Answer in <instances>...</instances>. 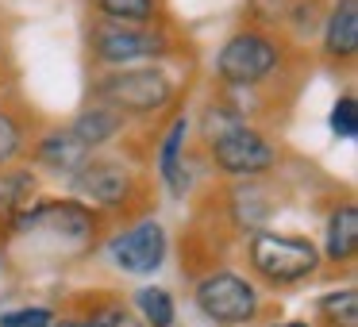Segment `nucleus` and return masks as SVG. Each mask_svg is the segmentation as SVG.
Here are the masks:
<instances>
[{
  "label": "nucleus",
  "instance_id": "1",
  "mask_svg": "<svg viewBox=\"0 0 358 327\" xmlns=\"http://www.w3.org/2000/svg\"><path fill=\"white\" fill-rule=\"evenodd\" d=\"M93 101L116 108L120 116H155L178 101V81L166 66H139V70H108L96 78Z\"/></svg>",
  "mask_w": 358,
  "mask_h": 327
},
{
  "label": "nucleus",
  "instance_id": "2",
  "mask_svg": "<svg viewBox=\"0 0 358 327\" xmlns=\"http://www.w3.org/2000/svg\"><path fill=\"white\" fill-rule=\"evenodd\" d=\"M285 66V43L273 39L270 31H235L216 54V78L224 89H258L273 81Z\"/></svg>",
  "mask_w": 358,
  "mask_h": 327
},
{
  "label": "nucleus",
  "instance_id": "3",
  "mask_svg": "<svg viewBox=\"0 0 358 327\" xmlns=\"http://www.w3.org/2000/svg\"><path fill=\"white\" fill-rule=\"evenodd\" d=\"M247 262L266 285H296L320 270V247L308 235H281V231H255L247 242Z\"/></svg>",
  "mask_w": 358,
  "mask_h": 327
},
{
  "label": "nucleus",
  "instance_id": "4",
  "mask_svg": "<svg viewBox=\"0 0 358 327\" xmlns=\"http://www.w3.org/2000/svg\"><path fill=\"white\" fill-rule=\"evenodd\" d=\"M89 54H93L96 66L104 70H124L131 62H143V58H170L173 54V39L166 27H127V24H104L96 20L89 27Z\"/></svg>",
  "mask_w": 358,
  "mask_h": 327
},
{
  "label": "nucleus",
  "instance_id": "5",
  "mask_svg": "<svg viewBox=\"0 0 358 327\" xmlns=\"http://www.w3.org/2000/svg\"><path fill=\"white\" fill-rule=\"evenodd\" d=\"M196 308L216 327H239L258 316V293L243 273L235 270H212L196 281Z\"/></svg>",
  "mask_w": 358,
  "mask_h": 327
},
{
  "label": "nucleus",
  "instance_id": "6",
  "mask_svg": "<svg viewBox=\"0 0 358 327\" xmlns=\"http://www.w3.org/2000/svg\"><path fill=\"white\" fill-rule=\"evenodd\" d=\"M208 158L220 173L250 181V177H262V173H270L273 166H278V147H273L262 131H255V127L247 124V127H239V131L224 135V139L208 143Z\"/></svg>",
  "mask_w": 358,
  "mask_h": 327
},
{
  "label": "nucleus",
  "instance_id": "7",
  "mask_svg": "<svg viewBox=\"0 0 358 327\" xmlns=\"http://www.w3.org/2000/svg\"><path fill=\"white\" fill-rule=\"evenodd\" d=\"M73 193H78L81 201H93L96 208H104V212L131 208V201L139 196V177L131 173L127 162L93 158L85 170L73 173Z\"/></svg>",
  "mask_w": 358,
  "mask_h": 327
},
{
  "label": "nucleus",
  "instance_id": "8",
  "mask_svg": "<svg viewBox=\"0 0 358 327\" xmlns=\"http://www.w3.org/2000/svg\"><path fill=\"white\" fill-rule=\"evenodd\" d=\"M166 250H170V242H166V227L158 219H139L135 227L108 239V258L116 262V270L131 273V277L158 273L166 262Z\"/></svg>",
  "mask_w": 358,
  "mask_h": 327
},
{
  "label": "nucleus",
  "instance_id": "9",
  "mask_svg": "<svg viewBox=\"0 0 358 327\" xmlns=\"http://www.w3.org/2000/svg\"><path fill=\"white\" fill-rule=\"evenodd\" d=\"M324 58L335 66L355 62L358 54V0H335L324 16Z\"/></svg>",
  "mask_w": 358,
  "mask_h": 327
},
{
  "label": "nucleus",
  "instance_id": "10",
  "mask_svg": "<svg viewBox=\"0 0 358 327\" xmlns=\"http://www.w3.org/2000/svg\"><path fill=\"white\" fill-rule=\"evenodd\" d=\"M35 162L55 170V173L73 177L78 170H85V166L93 162V150H89L70 127H55V131L39 135V143H35Z\"/></svg>",
  "mask_w": 358,
  "mask_h": 327
},
{
  "label": "nucleus",
  "instance_id": "11",
  "mask_svg": "<svg viewBox=\"0 0 358 327\" xmlns=\"http://www.w3.org/2000/svg\"><path fill=\"white\" fill-rule=\"evenodd\" d=\"M358 254V208L355 201H343L327 216V239L320 258H327L331 266H350Z\"/></svg>",
  "mask_w": 358,
  "mask_h": 327
},
{
  "label": "nucleus",
  "instance_id": "12",
  "mask_svg": "<svg viewBox=\"0 0 358 327\" xmlns=\"http://www.w3.org/2000/svg\"><path fill=\"white\" fill-rule=\"evenodd\" d=\"M39 201V177H35L27 166H8L0 170V227L8 231V224L27 212Z\"/></svg>",
  "mask_w": 358,
  "mask_h": 327
},
{
  "label": "nucleus",
  "instance_id": "13",
  "mask_svg": "<svg viewBox=\"0 0 358 327\" xmlns=\"http://www.w3.org/2000/svg\"><path fill=\"white\" fill-rule=\"evenodd\" d=\"M66 127H70V131L78 135L89 150H96V147L112 143L120 131H124V116H120L116 108H108V104H96L93 101V104H85V108H81Z\"/></svg>",
  "mask_w": 358,
  "mask_h": 327
},
{
  "label": "nucleus",
  "instance_id": "14",
  "mask_svg": "<svg viewBox=\"0 0 358 327\" xmlns=\"http://www.w3.org/2000/svg\"><path fill=\"white\" fill-rule=\"evenodd\" d=\"M185 135H189V119L178 116L170 124V131L162 135V143H158V173H162V181L170 185L173 196H185L189 193V173H185V166H181Z\"/></svg>",
  "mask_w": 358,
  "mask_h": 327
},
{
  "label": "nucleus",
  "instance_id": "15",
  "mask_svg": "<svg viewBox=\"0 0 358 327\" xmlns=\"http://www.w3.org/2000/svg\"><path fill=\"white\" fill-rule=\"evenodd\" d=\"M27 131H31V116L16 101H0V170H8L27 150Z\"/></svg>",
  "mask_w": 358,
  "mask_h": 327
},
{
  "label": "nucleus",
  "instance_id": "16",
  "mask_svg": "<svg viewBox=\"0 0 358 327\" xmlns=\"http://www.w3.org/2000/svg\"><path fill=\"white\" fill-rule=\"evenodd\" d=\"M96 16L104 24H127V27H155L162 16L158 0H93Z\"/></svg>",
  "mask_w": 358,
  "mask_h": 327
},
{
  "label": "nucleus",
  "instance_id": "17",
  "mask_svg": "<svg viewBox=\"0 0 358 327\" xmlns=\"http://www.w3.org/2000/svg\"><path fill=\"white\" fill-rule=\"evenodd\" d=\"M270 216V196H266V185H235L231 193V219H239V227L247 231H258Z\"/></svg>",
  "mask_w": 358,
  "mask_h": 327
},
{
  "label": "nucleus",
  "instance_id": "18",
  "mask_svg": "<svg viewBox=\"0 0 358 327\" xmlns=\"http://www.w3.org/2000/svg\"><path fill=\"white\" fill-rule=\"evenodd\" d=\"M316 312H320V319H324L327 327H355L358 324V293H355V285L320 296Z\"/></svg>",
  "mask_w": 358,
  "mask_h": 327
},
{
  "label": "nucleus",
  "instance_id": "19",
  "mask_svg": "<svg viewBox=\"0 0 358 327\" xmlns=\"http://www.w3.org/2000/svg\"><path fill=\"white\" fill-rule=\"evenodd\" d=\"M135 308H139V319L147 327H173L178 312H173V296L158 285H147L135 293Z\"/></svg>",
  "mask_w": 358,
  "mask_h": 327
},
{
  "label": "nucleus",
  "instance_id": "20",
  "mask_svg": "<svg viewBox=\"0 0 358 327\" xmlns=\"http://www.w3.org/2000/svg\"><path fill=\"white\" fill-rule=\"evenodd\" d=\"M331 131L339 135V139H355V135H358V101H355V93H343L339 101H335Z\"/></svg>",
  "mask_w": 358,
  "mask_h": 327
},
{
  "label": "nucleus",
  "instance_id": "21",
  "mask_svg": "<svg viewBox=\"0 0 358 327\" xmlns=\"http://www.w3.org/2000/svg\"><path fill=\"white\" fill-rule=\"evenodd\" d=\"M0 327H55V312L47 304H27L0 316Z\"/></svg>",
  "mask_w": 358,
  "mask_h": 327
},
{
  "label": "nucleus",
  "instance_id": "22",
  "mask_svg": "<svg viewBox=\"0 0 358 327\" xmlns=\"http://www.w3.org/2000/svg\"><path fill=\"white\" fill-rule=\"evenodd\" d=\"M89 319H93L96 327H147L131 308H124V304H101V308L89 312Z\"/></svg>",
  "mask_w": 358,
  "mask_h": 327
},
{
  "label": "nucleus",
  "instance_id": "23",
  "mask_svg": "<svg viewBox=\"0 0 358 327\" xmlns=\"http://www.w3.org/2000/svg\"><path fill=\"white\" fill-rule=\"evenodd\" d=\"M58 327H96V324H93V319H62Z\"/></svg>",
  "mask_w": 358,
  "mask_h": 327
},
{
  "label": "nucleus",
  "instance_id": "24",
  "mask_svg": "<svg viewBox=\"0 0 358 327\" xmlns=\"http://www.w3.org/2000/svg\"><path fill=\"white\" fill-rule=\"evenodd\" d=\"M273 327H308V324H301V319H293V324H273Z\"/></svg>",
  "mask_w": 358,
  "mask_h": 327
}]
</instances>
